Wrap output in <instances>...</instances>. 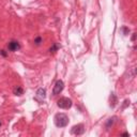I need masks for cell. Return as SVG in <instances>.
Listing matches in <instances>:
<instances>
[{
  "mask_svg": "<svg viewBox=\"0 0 137 137\" xmlns=\"http://www.w3.org/2000/svg\"><path fill=\"white\" fill-rule=\"evenodd\" d=\"M13 93H14L15 95H18V96H21V95H23L24 90H23V88H21V86H16L14 89H13Z\"/></svg>",
  "mask_w": 137,
  "mask_h": 137,
  "instance_id": "7",
  "label": "cell"
},
{
  "mask_svg": "<svg viewBox=\"0 0 137 137\" xmlns=\"http://www.w3.org/2000/svg\"><path fill=\"white\" fill-rule=\"evenodd\" d=\"M135 37H136V33H133V37H132V40L135 41Z\"/></svg>",
  "mask_w": 137,
  "mask_h": 137,
  "instance_id": "14",
  "label": "cell"
},
{
  "mask_svg": "<svg viewBox=\"0 0 137 137\" xmlns=\"http://www.w3.org/2000/svg\"><path fill=\"white\" fill-rule=\"evenodd\" d=\"M63 88H64V83H63L61 79L57 80L55 83V86H54V89H53V94L54 95H58L62 92Z\"/></svg>",
  "mask_w": 137,
  "mask_h": 137,
  "instance_id": "3",
  "label": "cell"
},
{
  "mask_svg": "<svg viewBox=\"0 0 137 137\" xmlns=\"http://www.w3.org/2000/svg\"><path fill=\"white\" fill-rule=\"evenodd\" d=\"M0 54H1L3 57H7V53H5V50H1V51H0Z\"/></svg>",
  "mask_w": 137,
  "mask_h": 137,
  "instance_id": "13",
  "label": "cell"
},
{
  "mask_svg": "<svg viewBox=\"0 0 137 137\" xmlns=\"http://www.w3.org/2000/svg\"><path fill=\"white\" fill-rule=\"evenodd\" d=\"M8 49L10 51H17L18 49H21V44H19L18 41H15V40H12L8 43Z\"/></svg>",
  "mask_w": 137,
  "mask_h": 137,
  "instance_id": "5",
  "label": "cell"
},
{
  "mask_svg": "<svg viewBox=\"0 0 137 137\" xmlns=\"http://www.w3.org/2000/svg\"><path fill=\"white\" fill-rule=\"evenodd\" d=\"M84 132H85V126L81 123H79L77 125H74L72 128V130H71V133L74 135H83Z\"/></svg>",
  "mask_w": 137,
  "mask_h": 137,
  "instance_id": "4",
  "label": "cell"
},
{
  "mask_svg": "<svg viewBox=\"0 0 137 137\" xmlns=\"http://www.w3.org/2000/svg\"><path fill=\"white\" fill-rule=\"evenodd\" d=\"M34 43H35V45H40L41 43H42V37H37L34 39Z\"/></svg>",
  "mask_w": 137,
  "mask_h": 137,
  "instance_id": "11",
  "label": "cell"
},
{
  "mask_svg": "<svg viewBox=\"0 0 137 137\" xmlns=\"http://www.w3.org/2000/svg\"><path fill=\"white\" fill-rule=\"evenodd\" d=\"M58 48H59V45L57 44V43H54L53 46L49 48V53H50V54H55L57 50H58Z\"/></svg>",
  "mask_w": 137,
  "mask_h": 137,
  "instance_id": "9",
  "label": "cell"
},
{
  "mask_svg": "<svg viewBox=\"0 0 137 137\" xmlns=\"http://www.w3.org/2000/svg\"><path fill=\"white\" fill-rule=\"evenodd\" d=\"M46 98V89L44 88H40L37 91V99H41V101L44 100Z\"/></svg>",
  "mask_w": 137,
  "mask_h": 137,
  "instance_id": "6",
  "label": "cell"
},
{
  "mask_svg": "<svg viewBox=\"0 0 137 137\" xmlns=\"http://www.w3.org/2000/svg\"><path fill=\"white\" fill-rule=\"evenodd\" d=\"M116 119H117V117H112V118H109L108 120H107V122H106V128L109 129L110 126H112V124L115 123Z\"/></svg>",
  "mask_w": 137,
  "mask_h": 137,
  "instance_id": "8",
  "label": "cell"
},
{
  "mask_svg": "<svg viewBox=\"0 0 137 137\" xmlns=\"http://www.w3.org/2000/svg\"><path fill=\"white\" fill-rule=\"evenodd\" d=\"M112 102V104H110V106L115 107L117 104V98H116V95H115V93H112V95H110V103Z\"/></svg>",
  "mask_w": 137,
  "mask_h": 137,
  "instance_id": "10",
  "label": "cell"
},
{
  "mask_svg": "<svg viewBox=\"0 0 137 137\" xmlns=\"http://www.w3.org/2000/svg\"><path fill=\"white\" fill-rule=\"evenodd\" d=\"M122 31H123V34H124V35H128L129 33H130V30H129V29L126 28V27H123V28H122Z\"/></svg>",
  "mask_w": 137,
  "mask_h": 137,
  "instance_id": "12",
  "label": "cell"
},
{
  "mask_svg": "<svg viewBox=\"0 0 137 137\" xmlns=\"http://www.w3.org/2000/svg\"><path fill=\"white\" fill-rule=\"evenodd\" d=\"M0 126H1V122H0Z\"/></svg>",
  "mask_w": 137,
  "mask_h": 137,
  "instance_id": "15",
  "label": "cell"
},
{
  "mask_svg": "<svg viewBox=\"0 0 137 137\" xmlns=\"http://www.w3.org/2000/svg\"><path fill=\"white\" fill-rule=\"evenodd\" d=\"M54 120H55L56 126H58V128H64V126L67 125V123H69V117L65 114L60 112V114H57L55 116Z\"/></svg>",
  "mask_w": 137,
  "mask_h": 137,
  "instance_id": "1",
  "label": "cell"
},
{
  "mask_svg": "<svg viewBox=\"0 0 137 137\" xmlns=\"http://www.w3.org/2000/svg\"><path fill=\"white\" fill-rule=\"evenodd\" d=\"M72 105H73L72 100L69 98H65V96L60 98L57 101V106H58L59 108H62V109H69L72 107Z\"/></svg>",
  "mask_w": 137,
  "mask_h": 137,
  "instance_id": "2",
  "label": "cell"
}]
</instances>
